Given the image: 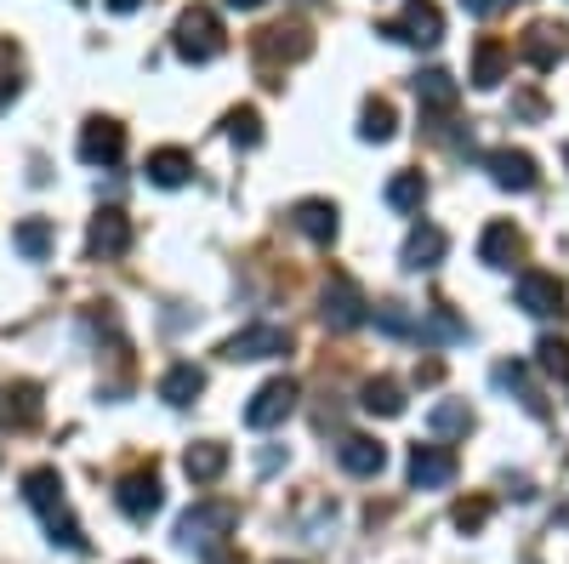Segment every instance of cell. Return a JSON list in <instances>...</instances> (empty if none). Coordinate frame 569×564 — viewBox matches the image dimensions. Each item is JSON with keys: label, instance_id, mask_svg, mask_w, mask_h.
I'll use <instances>...</instances> for the list:
<instances>
[{"label": "cell", "instance_id": "d4e9b609", "mask_svg": "<svg viewBox=\"0 0 569 564\" xmlns=\"http://www.w3.org/2000/svg\"><path fill=\"white\" fill-rule=\"evenodd\" d=\"M34 422H40V388L18 383L7 399H0V428H34Z\"/></svg>", "mask_w": 569, "mask_h": 564}, {"label": "cell", "instance_id": "7402d4cb", "mask_svg": "<svg viewBox=\"0 0 569 564\" xmlns=\"http://www.w3.org/2000/svg\"><path fill=\"white\" fill-rule=\"evenodd\" d=\"M416 98H421L427 115H450L456 98H461V86H456L445 69H427V75H416Z\"/></svg>", "mask_w": 569, "mask_h": 564}, {"label": "cell", "instance_id": "b9f144b4", "mask_svg": "<svg viewBox=\"0 0 569 564\" xmlns=\"http://www.w3.org/2000/svg\"><path fill=\"white\" fill-rule=\"evenodd\" d=\"M563 160H569V149H563Z\"/></svg>", "mask_w": 569, "mask_h": 564}, {"label": "cell", "instance_id": "8992f818", "mask_svg": "<svg viewBox=\"0 0 569 564\" xmlns=\"http://www.w3.org/2000/svg\"><path fill=\"white\" fill-rule=\"evenodd\" d=\"M273 354H291V332L284 325H246V332H233L222 343V359H273Z\"/></svg>", "mask_w": 569, "mask_h": 564}, {"label": "cell", "instance_id": "5bb4252c", "mask_svg": "<svg viewBox=\"0 0 569 564\" xmlns=\"http://www.w3.org/2000/svg\"><path fill=\"white\" fill-rule=\"evenodd\" d=\"M456 479V456L445 445H410V485L416 491H439Z\"/></svg>", "mask_w": 569, "mask_h": 564}, {"label": "cell", "instance_id": "7a4b0ae2", "mask_svg": "<svg viewBox=\"0 0 569 564\" xmlns=\"http://www.w3.org/2000/svg\"><path fill=\"white\" fill-rule=\"evenodd\" d=\"M233 525H240V507L233 502H200V507H188L177 520V542L200 547V553H217V547H228Z\"/></svg>", "mask_w": 569, "mask_h": 564}, {"label": "cell", "instance_id": "d6986e66", "mask_svg": "<svg viewBox=\"0 0 569 564\" xmlns=\"http://www.w3.org/2000/svg\"><path fill=\"white\" fill-rule=\"evenodd\" d=\"M222 467H228V445H217V439H200V445H188V451H182V474L194 479V485L222 479Z\"/></svg>", "mask_w": 569, "mask_h": 564}, {"label": "cell", "instance_id": "277c9868", "mask_svg": "<svg viewBox=\"0 0 569 564\" xmlns=\"http://www.w3.org/2000/svg\"><path fill=\"white\" fill-rule=\"evenodd\" d=\"M376 34L405 40V46H439L445 40V12L433 7V0H405V12L393 23H382Z\"/></svg>", "mask_w": 569, "mask_h": 564}, {"label": "cell", "instance_id": "484cf974", "mask_svg": "<svg viewBox=\"0 0 569 564\" xmlns=\"http://www.w3.org/2000/svg\"><path fill=\"white\" fill-rule=\"evenodd\" d=\"M393 126H399V115H393L388 98H370V103L359 109V137H365V144H388Z\"/></svg>", "mask_w": 569, "mask_h": 564}, {"label": "cell", "instance_id": "5b68a950", "mask_svg": "<svg viewBox=\"0 0 569 564\" xmlns=\"http://www.w3.org/2000/svg\"><path fill=\"white\" fill-rule=\"evenodd\" d=\"M365 291L353 286L348 274H330V286H325V308H319V319L330 325V332H353V325H365Z\"/></svg>", "mask_w": 569, "mask_h": 564}, {"label": "cell", "instance_id": "ba28073f", "mask_svg": "<svg viewBox=\"0 0 569 564\" xmlns=\"http://www.w3.org/2000/svg\"><path fill=\"white\" fill-rule=\"evenodd\" d=\"M120 155H126V126L109 120V115H91L80 126V160L86 166H114Z\"/></svg>", "mask_w": 569, "mask_h": 564}, {"label": "cell", "instance_id": "9a60e30c", "mask_svg": "<svg viewBox=\"0 0 569 564\" xmlns=\"http://www.w3.org/2000/svg\"><path fill=\"white\" fill-rule=\"evenodd\" d=\"M257 52L273 58V63H279V58H284V63H302V58L313 52V34H308L302 23H273V29L257 34Z\"/></svg>", "mask_w": 569, "mask_h": 564}, {"label": "cell", "instance_id": "4fadbf2b", "mask_svg": "<svg viewBox=\"0 0 569 564\" xmlns=\"http://www.w3.org/2000/svg\"><path fill=\"white\" fill-rule=\"evenodd\" d=\"M86 251H91V257H126V251H131V222H126V211L103 206L98 217H91V228H86Z\"/></svg>", "mask_w": 569, "mask_h": 564}, {"label": "cell", "instance_id": "60d3db41", "mask_svg": "<svg viewBox=\"0 0 569 564\" xmlns=\"http://www.w3.org/2000/svg\"><path fill=\"white\" fill-rule=\"evenodd\" d=\"M131 564H149V558H131Z\"/></svg>", "mask_w": 569, "mask_h": 564}, {"label": "cell", "instance_id": "f546056e", "mask_svg": "<svg viewBox=\"0 0 569 564\" xmlns=\"http://www.w3.org/2000/svg\"><path fill=\"white\" fill-rule=\"evenodd\" d=\"M496 383H501V388H512V394L525 399V405H530L536 416H547V399H536V388H530V376H525V365H512V359H507V365H496Z\"/></svg>", "mask_w": 569, "mask_h": 564}, {"label": "cell", "instance_id": "2e32d148", "mask_svg": "<svg viewBox=\"0 0 569 564\" xmlns=\"http://www.w3.org/2000/svg\"><path fill=\"white\" fill-rule=\"evenodd\" d=\"M518 257H525V234H518L512 222H490L479 234V263L485 268H512Z\"/></svg>", "mask_w": 569, "mask_h": 564}, {"label": "cell", "instance_id": "f1b7e54d", "mask_svg": "<svg viewBox=\"0 0 569 564\" xmlns=\"http://www.w3.org/2000/svg\"><path fill=\"white\" fill-rule=\"evenodd\" d=\"M12 240H18V251H23L29 263H46V251H52V222H46V217H29V222H18Z\"/></svg>", "mask_w": 569, "mask_h": 564}, {"label": "cell", "instance_id": "44dd1931", "mask_svg": "<svg viewBox=\"0 0 569 564\" xmlns=\"http://www.w3.org/2000/svg\"><path fill=\"white\" fill-rule=\"evenodd\" d=\"M337 456H342V467H348V474H359V479H376V474L388 467V451L376 445V439H365V434H348Z\"/></svg>", "mask_w": 569, "mask_h": 564}, {"label": "cell", "instance_id": "83f0119b", "mask_svg": "<svg viewBox=\"0 0 569 564\" xmlns=\"http://www.w3.org/2000/svg\"><path fill=\"white\" fill-rule=\"evenodd\" d=\"M421 200H427V177H421V171L388 177V206H393V211H421Z\"/></svg>", "mask_w": 569, "mask_h": 564}, {"label": "cell", "instance_id": "ab89813d", "mask_svg": "<svg viewBox=\"0 0 569 564\" xmlns=\"http://www.w3.org/2000/svg\"><path fill=\"white\" fill-rule=\"evenodd\" d=\"M228 7H240V12H257V7H262V0H228Z\"/></svg>", "mask_w": 569, "mask_h": 564}, {"label": "cell", "instance_id": "4316f807", "mask_svg": "<svg viewBox=\"0 0 569 564\" xmlns=\"http://www.w3.org/2000/svg\"><path fill=\"white\" fill-rule=\"evenodd\" d=\"M359 405H365L370 416H399V410H405V388L393 383V376H370Z\"/></svg>", "mask_w": 569, "mask_h": 564}, {"label": "cell", "instance_id": "74e56055", "mask_svg": "<svg viewBox=\"0 0 569 564\" xmlns=\"http://www.w3.org/2000/svg\"><path fill=\"white\" fill-rule=\"evenodd\" d=\"M7 98H18V80H12V75H0V109H7Z\"/></svg>", "mask_w": 569, "mask_h": 564}, {"label": "cell", "instance_id": "1f68e13d", "mask_svg": "<svg viewBox=\"0 0 569 564\" xmlns=\"http://www.w3.org/2000/svg\"><path fill=\"white\" fill-rule=\"evenodd\" d=\"M536 365L552 376V383H569V343H558V337H541V343H536Z\"/></svg>", "mask_w": 569, "mask_h": 564}, {"label": "cell", "instance_id": "52a82bcc", "mask_svg": "<svg viewBox=\"0 0 569 564\" xmlns=\"http://www.w3.org/2000/svg\"><path fill=\"white\" fill-rule=\"evenodd\" d=\"M114 502H120V513H126V520H154V513H160V502H166V491H160V474H154V467H137V474H126L120 479V491H114Z\"/></svg>", "mask_w": 569, "mask_h": 564}, {"label": "cell", "instance_id": "ffe728a7", "mask_svg": "<svg viewBox=\"0 0 569 564\" xmlns=\"http://www.w3.org/2000/svg\"><path fill=\"white\" fill-rule=\"evenodd\" d=\"M291 222L308 234V240H319V246L337 240V206H330V200H297L291 206Z\"/></svg>", "mask_w": 569, "mask_h": 564}, {"label": "cell", "instance_id": "6da1fadb", "mask_svg": "<svg viewBox=\"0 0 569 564\" xmlns=\"http://www.w3.org/2000/svg\"><path fill=\"white\" fill-rule=\"evenodd\" d=\"M23 502L40 513L46 536H52L58 547H69V553H86V547H91L86 531H80V520L69 513V496H63L58 467H29V474H23Z\"/></svg>", "mask_w": 569, "mask_h": 564}, {"label": "cell", "instance_id": "4dcf8cb0", "mask_svg": "<svg viewBox=\"0 0 569 564\" xmlns=\"http://www.w3.org/2000/svg\"><path fill=\"white\" fill-rule=\"evenodd\" d=\"M222 131H228L240 149H257V144H262V120H257V109H228Z\"/></svg>", "mask_w": 569, "mask_h": 564}, {"label": "cell", "instance_id": "8fae6325", "mask_svg": "<svg viewBox=\"0 0 569 564\" xmlns=\"http://www.w3.org/2000/svg\"><path fill=\"white\" fill-rule=\"evenodd\" d=\"M569 52V29L563 23H530L525 40H518V58L530 69H558V58Z\"/></svg>", "mask_w": 569, "mask_h": 564}, {"label": "cell", "instance_id": "8d00e7d4", "mask_svg": "<svg viewBox=\"0 0 569 564\" xmlns=\"http://www.w3.org/2000/svg\"><path fill=\"white\" fill-rule=\"evenodd\" d=\"M206 564H246V558L233 553V547H217V553H206Z\"/></svg>", "mask_w": 569, "mask_h": 564}, {"label": "cell", "instance_id": "cb8c5ba5", "mask_svg": "<svg viewBox=\"0 0 569 564\" xmlns=\"http://www.w3.org/2000/svg\"><path fill=\"white\" fill-rule=\"evenodd\" d=\"M142 171H149V182H160V188H182L188 177H194V155L188 149H154Z\"/></svg>", "mask_w": 569, "mask_h": 564}, {"label": "cell", "instance_id": "9c48e42d", "mask_svg": "<svg viewBox=\"0 0 569 564\" xmlns=\"http://www.w3.org/2000/svg\"><path fill=\"white\" fill-rule=\"evenodd\" d=\"M291 410H297V383H291V376H273V383H262V388L251 394L246 422H251V428H279Z\"/></svg>", "mask_w": 569, "mask_h": 564}, {"label": "cell", "instance_id": "d6a6232c", "mask_svg": "<svg viewBox=\"0 0 569 564\" xmlns=\"http://www.w3.org/2000/svg\"><path fill=\"white\" fill-rule=\"evenodd\" d=\"M467 428H472V410L467 405H456V399L433 405V434H467Z\"/></svg>", "mask_w": 569, "mask_h": 564}, {"label": "cell", "instance_id": "d590c367", "mask_svg": "<svg viewBox=\"0 0 569 564\" xmlns=\"http://www.w3.org/2000/svg\"><path fill=\"white\" fill-rule=\"evenodd\" d=\"M461 7L472 12V18H496V12H507L512 0H461Z\"/></svg>", "mask_w": 569, "mask_h": 564}, {"label": "cell", "instance_id": "836d02e7", "mask_svg": "<svg viewBox=\"0 0 569 564\" xmlns=\"http://www.w3.org/2000/svg\"><path fill=\"white\" fill-rule=\"evenodd\" d=\"M450 520H456V531H485L490 525V502L485 496H472V502H456V513H450Z\"/></svg>", "mask_w": 569, "mask_h": 564}, {"label": "cell", "instance_id": "ac0fdd59", "mask_svg": "<svg viewBox=\"0 0 569 564\" xmlns=\"http://www.w3.org/2000/svg\"><path fill=\"white\" fill-rule=\"evenodd\" d=\"M507 63H512V52H507V46L496 40V34H485L479 46H472V86H501L507 80Z\"/></svg>", "mask_w": 569, "mask_h": 564}, {"label": "cell", "instance_id": "7c38bea8", "mask_svg": "<svg viewBox=\"0 0 569 564\" xmlns=\"http://www.w3.org/2000/svg\"><path fill=\"white\" fill-rule=\"evenodd\" d=\"M485 166H490L496 188H512V195H530V188L541 182L536 155H525V149H490V155H485Z\"/></svg>", "mask_w": 569, "mask_h": 564}, {"label": "cell", "instance_id": "3957f363", "mask_svg": "<svg viewBox=\"0 0 569 564\" xmlns=\"http://www.w3.org/2000/svg\"><path fill=\"white\" fill-rule=\"evenodd\" d=\"M171 46H177V58H188V63H211L228 40H222V23H217L211 7H188L177 18V29H171Z\"/></svg>", "mask_w": 569, "mask_h": 564}, {"label": "cell", "instance_id": "e575fe53", "mask_svg": "<svg viewBox=\"0 0 569 564\" xmlns=\"http://www.w3.org/2000/svg\"><path fill=\"white\" fill-rule=\"evenodd\" d=\"M376 319H382V332H393V337H405V332H410L405 303H382V308H376Z\"/></svg>", "mask_w": 569, "mask_h": 564}, {"label": "cell", "instance_id": "e0dca14e", "mask_svg": "<svg viewBox=\"0 0 569 564\" xmlns=\"http://www.w3.org/2000/svg\"><path fill=\"white\" fill-rule=\"evenodd\" d=\"M445 251H450L445 228L421 222V228H410V240H405V268H410V274H427V268H439V263H445Z\"/></svg>", "mask_w": 569, "mask_h": 564}, {"label": "cell", "instance_id": "30bf717a", "mask_svg": "<svg viewBox=\"0 0 569 564\" xmlns=\"http://www.w3.org/2000/svg\"><path fill=\"white\" fill-rule=\"evenodd\" d=\"M518 308L536 314V319H558V314H563V286H558V274H541V268H525V274H518Z\"/></svg>", "mask_w": 569, "mask_h": 564}, {"label": "cell", "instance_id": "f35d334b", "mask_svg": "<svg viewBox=\"0 0 569 564\" xmlns=\"http://www.w3.org/2000/svg\"><path fill=\"white\" fill-rule=\"evenodd\" d=\"M109 7H114V12H137V7H142V0H109Z\"/></svg>", "mask_w": 569, "mask_h": 564}, {"label": "cell", "instance_id": "603a6c76", "mask_svg": "<svg viewBox=\"0 0 569 564\" xmlns=\"http://www.w3.org/2000/svg\"><path fill=\"white\" fill-rule=\"evenodd\" d=\"M206 394V370L200 365H171L166 376H160V399L166 405H194Z\"/></svg>", "mask_w": 569, "mask_h": 564}]
</instances>
